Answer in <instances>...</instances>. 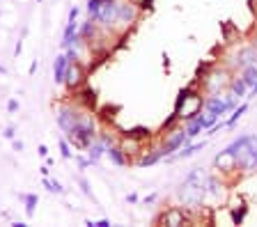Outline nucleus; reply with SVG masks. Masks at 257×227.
Instances as JSON below:
<instances>
[{"instance_id":"b1692460","label":"nucleus","mask_w":257,"mask_h":227,"mask_svg":"<svg viewBox=\"0 0 257 227\" xmlns=\"http://www.w3.org/2000/svg\"><path fill=\"white\" fill-rule=\"evenodd\" d=\"M198 119H200V124H202V129L207 131V129H211V126L218 122V115H214V113H209V110H204V113H200L198 115Z\"/></svg>"},{"instance_id":"f704fd0d","label":"nucleus","mask_w":257,"mask_h":227,"mask_svg":"<svg viewBox=\"0 0 257 227\" xmlns=\"http://www.w3.org/2000/svg\"><path fill=\"white\" fill-rule=\"evenodd\" d=\"M19 108H21V106H19V101H16V99H10V101H7V113H10V115L19 113Z\"/></svg>"},{"instance_id":"ddd939ff","label":"nucleus","mask_w":257,"mask_h":227,"mask_svg":"<svg viewBox=\"0 0 257 227\" xmlns=\"http://www.w3.org/2000/svg\"><path fill=\"white\" fill-rule=\"evenodd\" d=\"M204 145H207V142H193V145H184L182 149L179 151H175V154H170V158H168V161H182V158H191V156H195V154H198L200 149H204Z\"/></svg>"},{"instance_id":"f8f14e48","label":"nucleus","mask_w":257,"mask_h":227,"mask_svg":"<svg viewBox=\"0 0 257 227\" xmlns=\"http://www.w3.org/2000/svg\"><path fill=\"white\" fill-rule=\"evenodd\" d=\"M214 165L218 170H223V172H232V170H236V156L232 154V151L223 149L218 156L214 158Z\"/></svg>"},{"instance_id":"473e14b6","label":"nucleus","mask_w":257,"mask_h":227,"mask_svg":"<svg viewBox=\"0 0 257 227\" xmlns=\"http://www.w3.org/2000/svg\"><path fill=\"white\" fill-rule=\"evenodd\" d=\"M3 138H5V140H14L16 138V126L14 124L5 126V129H3Z\"/></svg>"},{"instance_id":"7c9ffc66","label":"nucleus","mask_w":257,"mask_h":227,"mask_svg":"<svg viewBox=\"0 0 257 227\" xmlns=\"http://www.w3.org/2000/svg\"><path fill=\"white\" fill-rule=\"evenodd\" d=\"M177 122H179V113H175V110H172V113H170V117H168L166 122H163V131L172 129V126H175Z\"/></svg>"},{"instance_id":"0eeeda50","label":"nucleus","mask_w":257,"mask_h":227,"mask_svg":"<svg viewBox=\"0 0 257 227\" xmlns=\"http://www.w3.org/2000/svg\"><path fill=\"white\" fill-rule=\"evenodd\" d=\"M87 83V71L85 67L80 65V60L76 62H69V69H67V76H64V85L69 92H76L78 87H83Z\"/></svg>"},{"instance_id":"ea45409f","label":"nucleus","mask_w":257,"mask_h":227,"mask_svg":"<svg viewBox=\"0 0 257 227\" xmlns=\"http://www.w3.org/2000/svg\"><path fill=\"white\" fill-rule=\"evenodd\" d=\"M37 154H39L42 158H46V156H48V147H46V145H39V147H37Z\"/></svg>"},{"instance_id":"4c0bfd02","label":"nucleus","mask_w":257,"mask_h":227,"mask_svg":"<svg viewBox=\"0 0 257 227\" xmlns=\"http://www.w3.org/2000/svg\"><path fill=\"white\" fill-rule=\"evenodd\" d=\"M12 149H14V151H23V149H26V145H23L21 140H16V138H14V140H12Z\"/></svg>"},{"instance_id":"2eb2a0df","label":"nucleus","mask_w":257,"mask_h":227,"mask_svg":"<svg viewBox=\"0 0 257 227\" xmlns=\"http://www.w3.org/2000/svg\"><path fill=\"white\" fill-rule=\"evenodd\" d=\"M106 149H108V145H106V142H103V140H99V138H94V140L90 142V147H87V149H85V154H87V156H90V161L96 165V163H99V158H101V156H106Z\"/></svg>"},{"instance_id":"a19ab883","label":"nucleus","mask_w":257,"mask_h":227,"mask_svg":"<svg viewBox=\"0 0 257 227\" xmlns=\"http://www.w3.org/2000/svg\"><path fill=\"white\" fill-rule=\"evenodd\" d=\"M156 197H159V195H156V193H152V195H147V197H145V204H154V202H156Z\"/></svg>"},{"instance_id":"9b49d317","label":"nucleus","mask_w":257,"mask_h":227,"mask_svg":"<svg viewBox=\"0 0 257 227\" xmlns=\"http://www.w3.org/2000/svg\"><path fill=\"white\" fill-rule=\"evenodd\" d=\"M67 69H69V60H67V55L64 53L55 55V60H53V83L55 85H64Z\"/></svg>"},{"instance_id":"58836bf2","label":"nucleus","mask_w":257,"mask_h":227,"mask_svg":"<svg viewBox=\"0 0 257 227\" xmlns=\"http://www.w3.org/2000/svg\"><path fill=\"white\" fill-rule=\"evenodd\" d=\"M21 51H23V39H19V42H16V46H14V58H19V55H21Z\"/></svg>"},{"instance_id":"7ed1b4c3","label":"nucleus","mask_w":257,"mask_h":227,"mask_svg":"<svg viewBox=\"0 0 257 227\" xmlns=\"http://www.w3.org/2000/svg\"><path fill=\"white\" fill-rule=\"evenodd\" d=\"M236 168L243 172H255L257 170V135H246L243 145L236 149Z\"/></svg>"},{"instance_id":"aec40b11","label":"nucleus","mask_w":257,"mask_h":227,"mask_svg":"<svg viewBox=\"0 0 257 227\" xmlns=\"http://www.w3.org/2000/svg\"><path fill=\"white\" fill-rule=\"evenodd\" d=\"M241 81L248 85V90H250L252 85L257 83V65H248L241 69Z\"/></svg>"},{"instance_id":"423d86ee","label":"nucleus","mask_w":257,"mask_h":227,"mask_svg":"<svg viewBox=\"0 0 257 227\" xmlns=\"http://www.w3.org/2000/svg\"><path fill=\"white\" fill-rule=\"evenodd\" d=\"M188 142V135L184 129H179V126H172V129H168L166 138H163V142H161V151H163V158L170 156V154H175V151H179L184 145Z\"/></svg>"},{"instance_id":"4468645a","label":"nucleus","mask_w":257,"mask_h":227,"mask_svg":"<svg viewBox=\"0 0 257 227\" xmlns=\"http://www.w3.org/2000/svg\"><path fill=\"white\" fill-rule=\"evenodd\" d=\"M106 156L110 158V163H112V165H117V168H124V165L128 163V156L124 154V149L119 145H115V142H112V145L106 149Z\"/></svg>"},{"instance_id":"dca6fc26","label":"nucleus","mask_w":257,"mask_h":227,"mask_svg":"<svg viewBox=\"0 0 257 227\" xmlns=\"http://www.w3.org/2000/svg\"><path fill=\"white\" fill-rule=\"evenodd\" d=\"M255 55H257V49H241L234 55V67L236 69H243L248 65H255Z\"/></svg>"},{"instance_id":"2f4dec72","label":"nucleus","mask_w":257,"mask_h":227,"mask_svg":"<svg viewBox=\"0 0 257 227\" xmlns=\"http://www.w3.org/2000/svg\"><path fill=\"white\" fill-rule=\"evenodd\" d=\"M85 225H87V227H110L112 222L108 220V218H101V220H90V218H87Z\"/></svg>"},{"instance_id":"5701e85b","label":"nucleus","mask_w":257,"mask_h":227,"mask_svg":"<svg viewBox=\"0 0 257 227\" xmlns=\"http://www.w3.org/2000/svg\"><path fill=\"white\" fill-rule=\"evenodd\" d=\"M42 186L48 190V193H55V195H64V186L60 184L58 179H51V177H42Z\"/></svg>"},{"instance_id":"a211bd4d","label":"nucleus","mask_w":257,"mask_h":227,"mask_svg":"<svg viewBox=\"0 0 257 227\" xmlns=\"http://www.w3.org/2000/svg\"><path fill=\"white\" fill-rule=\"evenodd\" d=\"M19 197L23 200V206H26V216L32 218V216H35V211H37L39 195L37 193H23V195H19Z\"/></svg>"},{"instance_id":"a878e982","label":"nucleus","mask_w":257,"mask_h":227,"mask_svg":"<svg viewBox=\"0 0 257 227\" xmlns=\"http://www.w3.org/2000/svg\"><path fill=\"white\" fill-rule=\"evenodd\" d=\"M119 147L124 149V154H126V156H131V154H136V151H138L140 142L134 140V138H128V135H124V140L119 142Z\"/></svg>"},{"instance_id":"de8ad7c7","label":"nucleus","mask_w":257,"mask_h":227,"mask_svg":"<svg viewBox=\"0 0 257 227\" xmlns=\"http://www.w3.org/2000/svg\"><path fill=\"white\" fill-rule=\"evenodd\" d=\"M255 65H257V55H255Z\"/></svg>"},{"instance_id":"c756f323","label":"nucleus","mask_w":257,"mask_h":227,"mask_svg":"<svg viewBox=\"0 0 257 227\" xmlns=\"http://www.w3.org/2000/svg\"><path fill=\"white\" fill-rule=\"evenodd\" d=\"M246 206H241V209H232V222L234 225H241L243 222V218H246Z\"/></svg>"},{"instance_id":"f257e3e1","label":"nucleus","mask_w":257,"mask_h":227,"mask_svg":"<svg viewBox=\"0 0 257 227\" xmlns=\"http://www.w3.org/2000/svg\"><path fill=\"white\" fill-rule=\"evenodd\" d=\"M207 179L209 174L202 168H195L182 181V186L177 190V197L186 209H200L202 206L204 195H207Z\"/></svg>"},{"instance_id":"09e8293b","label":"nucleus","mask_w":257,"mask_h":227,"mask_svg":"<svg viewBox=\"0 0 257 227\" xmlns=\"http://www.w3.org/2000/svg\"><path fill=\"white\" fill-rule=\"evenodd\" d=\"M37 3H44V0H37Z\"/></svg>"},{"instance_id":"1a4fd4ad","label":"nucleus","mask_w":257,"mask_h":227,"mask_svg":"<svg viewBox=\"0 0 257 227\" xmlns=\"http://www.w3.org/2000/svg\"><path fill=\"white\" fill-rule=\"evenodd\" d=\"M76 103H78L80 108H85V110H94L96 108V92L94 90H92L90 85H83V87H78V90H76Z\"/></svg>"},{"instance_id":"e433bc0d","label":"nucleus","mask_w":257,"mask_h":227,"mask_svg":"<svg viewBox=\"0 0 257 227\" xmlns=\"http://www.w3.org/2000/svg\"><path fill=\"white\" fill-rule=\"evenodd\" d=\"M78 14H80L78 7H71V10H69V19H67V21H78Z\"/></svg>"},{"instance_id":"8fccbe9b","label":"nucleus","mask_w":257,"mask_h":227,"mask_svg":"<svg viewBox=\"0 0 257 227\" xmlns=\"http://www.w3.org/2000/svg\"><path fill=\"white\" fill-rule=\"evenodd\" d=\"M0 14H3V12H0Z\"/></svg>"},{"instance_id":"6ab92c4d","label":"nucleus","mask_w":257,"mask_h":227,"mask_svg":"<svg viewBox=\"0 0 257 227\" xmlns=\"http://www.w3.org/2000/svg\"><path fill=\"white\" fill-rule=\"evenodd\" d=\"M124 135H128V138H134V140L143 142V140H150V138H152V131L147 129V126H131V129L124 131Z\"/></svg>"},{"instance_id":"49530a36","label":"nucleus","mask_w":257,"mask_h":227,"mask_svg":"<svg viewBox=\"0 0 257 227\" xmlns=\"http://www.w3.org/2000/svg\"><path fill=\"white\" fill-rule=\"evenodd\" d=\"M0 74H3V76L7 74V69H5V67H3V65H0Z\"/></svg>"},{"instance_id":"39448f33","label":"nucleus","mask_w":257,"mask_h":227,"mask_svg":"<svg viewBox=\"0 0 257 227\" xmlns=\"http://www.w3.org/2000/svg\"><path fill=\"white\" fill-rule=\"evenodd\" d=\"M230 81L232 78L225 69H214L202 76V87L207 94H218V92H223L225 87H230Z\"/></svg>"},{"instance_id":"f03ea898","label":"nucleus","mask_w":257,"mask_h":227,"mask_svg":"<svg viewBox=\"0 0 257 227\" xmlns=\"http://www.w3.org/2000/svg\"><path fill=\"white\" fill-rule=\"evenodd\" d=\"M99 135V129H96V119L90 115V110L78 108V115H76L71 129L64 133V138L69 140V145L74 147L76 151H85L90 147V142Z\"/></svg>"},{"instance_id":"a18cd8bd","label":"nucleus","mask_w":257,"mask_h":227,"mask_svg":"<svg viewBox=\"0 0 257 227\" xmlns=\"http://www.w3.org/2000/svg\"><path fill=\"white\" fill-rule=\"evenodd\" d=\"M35 71H37V60H35V62H32V65H30V76L35 74Z\"/></svg>"},{"instance_id":"20e7f679","label":"nucleus","mask_w":257,"mask_h":227,"mask_svg":"<svg viewBox=\"0 0 257 227\" xmlns=\"http://www.w3.org/2000/svg\"><path fill=\"white\" fill-rule=\"evenodd\" d=\"M138 7L128 0V3H117V14H115V23H112V30L117 33H126L128 28L138 21Z\"/></svg>"},{"instance_id":"412c9836","label":"nucleus","mask_w":257,"mask_h":227,"mask_svg":"<svg viewBox=\"0 0 257 227\" xmlns=\"http://www.w3.org/2000/svg\"><path fill=\"white\" fill-rule=\"evenodd\" d=\"M184 131H186V135H188V140H193V138H198L200 133H202V124H200V119L195 117V119H188V122H184Z\"/></svg>"},{"instance_id":"cd10ccee","label":"nucleus","mask_w":257,"mask_h":227,"mask_svg":"<svg viewBox=\"0 0 257 227\" xmlns=\"http://www.w3.org/2000/svg\"><path fill=\"white\" fill-rule=\"evenodd\" d=\"M76 181H78V186H80V190H83V195H85V197H90L92 202H94V204H99V202H96V197L94 195H92V188H90V181H87L85 177H76Z\"/></svg>"},{"instance_id":"72a5a7b5","label":"nucleus","mask_w":257,"mask_h":227,"mask_svg":"<svg viewBox=\"0 0 257 227\" xmlns=\"http://www.w3.org/2000/svg\"><path fill=\"white\" fill-rule=\"evenodd\" d=\"M138 10H152L154 7V0H131Z\"/></svg>"},{"instance_id":"79ce46f5","label":"nucleus","mask_w":257,"mask_h":227,"mask_svg":"<svg viewBox=\"0 0 257 227\" xmlns=\"http://www.w3.org/2000/svg\"><path fill=\"white\" fill-rule=\"evenodd\" d=\"M126 202H128V204H136V202H138V193H128L126 195Z\"/></svg>"},{"instance_id":"393cba45","label":"nucleus","mask_w":257,"mask_h":227,"mask_svg":"<svg viewBox=\"0 0 257 227\" xmlns=\"http://www.w3.org/2000/svg\"><path fill=\"white\" fill-rule=\"evenodd\" d=\"M246 110H248V103H241V106H236V108L232 110V117L225 122V126H227V129H232V126H234L236 122L243 117V113H246Z\"/></svg>"},{"instance_id":"bb28decb","label":"nucleus","mask_w":257,"mask_h":227,"mask_svg":"<svg viewBox=\"0 0 257 227\" xmlns=\"http://www.w3.org/2000/svg\"><path fill=\"white\" fill-rule=\"evenodd\" d=\"M74 154H76L74 147H71V145H69V140H67V138L62 135V138H60V156L69 161V158H74Z\"/></svg>"},{"instance_id":"c85d7f7f","label":"nucleus","mask_w":257,"mask_h":227,"mask_svg":"<svg viewBox=\"0 0 257 227\" xmlns=\"http://www.w3.org/2000/svg\"><path fill=\"white\" fill-rule=\"evenodd\" d=\"M103 0H87L85 3V12H87V17L94 19L96 17V12H99V7H101Z\"/></svg>"},{"instance_id":"6e6552de","label":"nucleus","mask_w":257,"mask_h":227,"mask_svg":"<svg viewBox=\"0 0 257 227\" xmlns=\"http://www.w3.org/2000/svg\"><path fill=\"white\" fill-rule=\"evenodd\" d=\"M115 14H117V0H103L99 12H96L94 21L103 28V30H112V23H115Z\"/></svg>"},{"instance_id":"4be33fe9","label":"nucleus","mask_w":257,"mask_h":227,"mask_svg":"<svg viewBox=\"0 0 257 227\" xmlns=\"http://www.w3.org/2000/svg\"><path fill=\"white\" fill-rule=\"evenodd\" d=\"M246 92H248V85L241 78H232L230 81V94L232 97H236V99H241V97H246Z\"/></svg>"},{"instance_id":"f3484780","label":"nucleus","mask_w":257,"mask_h":227,"mask_svg":"<svg viewBox=\"0 0 257 227\" xmlns=\"http://www.w3.org/2000/svg\"><path fill=\"white\" fill-rule=\"evenodd\" d=\"M161 158H163V151H161V147H154V149L145 151L143 156H140L138 165H140V168H150V165H156Z\"/></svg>"},{"instance_id":"c9c22d12","label":"nucleus","mask_w":257,"mask_h":227,"mask_svg":"<svg viewBox=\"0 0 257 227\" xmlns=\"http://www.w3.org/2000/svg\"><path fill=\"white\" fill-rule=\"evenodd\" d=\"M92 165H94V163L90 161V156H87V158H80L78 156V170H87V168H92Z\"/></svg>"},{"instance_id":"37998d69","label":"nucleus","mask_w":257,"mask_h":227,"mask_svg":"<svg viewBox=\"0 0 257 227\" xmlns=\"http://www.w3.org/2000/svg\"><path fill=\"white\" fill-rule=\"evenodd\" d=\"M39 172H42V177H48V172H51V170H48V165H42V168H39Z\"/></svg>"},{"instance_id":"9d476101","label":"nucleus","mask_w":257,"mask_h":227,"mask_svg":"<svg viewBox=\"0 0 257 227\" xmlns=\"http://www.w3.org/2000/svg\"><path fill=\"white\" fill-rule=\"evenodd\" d=\"M161 222H163V225H170V227H179V225H184V222H188V213L182 206H170V209H166V213L161 216Z\"/></svg>"},{"instance_id":"c03bdc74","label":"nucleus","mask_w":257,"mask_h":227,"mask_svg":"<svg viewBox=\"0 0 257 227\" xmlns=\"http://www.w3.org/2000/svg\"><path fill=\"white\" fill-rule=\"evenodd\" d=\"M12 227H28V222H23V220H14V222H12Z\"/></svg>"}]
</instances>
